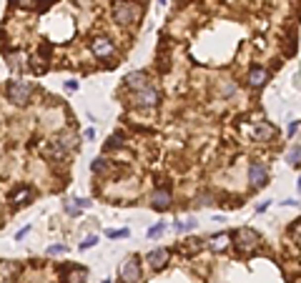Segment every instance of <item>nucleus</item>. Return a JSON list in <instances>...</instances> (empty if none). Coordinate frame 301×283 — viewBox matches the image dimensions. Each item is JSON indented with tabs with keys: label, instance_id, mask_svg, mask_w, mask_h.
<instances>
[{
	"label": "nucleus",
	"instance_id": "bb28decb",
	"mask_svg": "<svg viewBox=\"0 0 301 283\" xmlns=\"http://www.w3.org/2000/svg\"><path fill=\"white\" fill-rule=\"evenodd\" d=\"M299 193H301V178H299Z\"/></svg>",
	"mask_w": 301,
	"mask_h": 283
},
{
	"label": "nucleus",
	"instance_id": "cd10ccee",
	"mask_svg": "<svg viewBox=\"0 0 301 283\" xmlns=\"http://www.w3.org/2000/svg\"><path fill=\"white\" fill-rule=\"evenodd\" d=\"M158 3H166V0H158Z\"/></svg>",
	"mask_w": 301,
	"mask_h": 283
},
{
	"label": "nucleus",
	"instance_id": "4468645a",
	"mask_svg": "<svg viewBox=\"0 0 301 283\" xmlns=\"http://www.w3.org/2000/svg\"><path fill=\"white\" fill-rule=\"evenodd\" d=\"M73 148H75V138H73L70 133H63V136L55 138V153H58V155L65 153V150H73Z\"/></svg>",
	"mask_w": 301,
	"mask_h": 283
},
{
	"label": "nucleus",
	"instance_id": "20e7f679",
	"mask_svg": "<svg viewBox=\"0 0 301 283\" xmlns=\"http://www.w3.org/2000/svg\"><path fill=\"white\" fill-rule=\"evenodd\" d=\"M249 181L253 183V188H263L269 183V171H266V166L263 163H251V168H249Z\"/></svg>",
	"mask_w": 301,
	"mask_h": 283
},
{
	"label": "nucleus",
	"instance_id": "1a4fd4ad",
	"mask_svg": "<svg viewBox=\"0 0 301 283\" xmlns=\"http://www.w3.org/2000/svg\"><path fill=\"white\" fill-rule=\"evenodd\" d=\"M166 261H168V251L166 248H156V251L148 253V263H150V268H153V271H161L166 266Z\"/></svg>",
	"mask_w": 301,
	"mask_h": 283
},
{
	"label": "nucleus",
	"instance_id": "a211bd4d",
	"mask_svg": "<svg viewBox=\"0 0 301 283\" xmlns=\"http://www.w3.org/2000/svg\"><path fill=\"white\" fill-rule=\"evenodd\" d=\"M163 228H166L163 223H158V226H153V228H148V238H158V236L163 233Z\"/></svg>",
	"mask_w": 301,
	"mask_h": 283
},
{
	"label": "nucleus",
	"instance_id": "4be33fe9",
	"mask_svg": "<svg viewBox=\"0 0 301 283\" xmlns=\"http://www.w3.org/2000/svg\"><path fill=\"white\" fill-rule=\"evenodd\" d=\"M128 231H108V238H123Z\"/></svg>",
	"mask_w": 301,
	"mask_h": 283
},
{
	"label": "nucleus",
	"instance_id": "9d476101",
	"mask_svg": "<svg viewBox=\"0 0 301 283\" xmlns=\"http://www.w3.org/2000/svg\"><path fill=\"white\" fill-rule=\"evenodd\" d=\"M266 80H269V70H266V68H251V70H249V86L261 88Z\"/></svg>",
	"mask_w": 301,
	"mask_h": 283
},
{
	"label": "nucleus",
	"instance_id": "412c9836",
	"mask_svg": "<svg viewBox=\"0 0 301 283\" xmlns=\"http://www.w3.org/2000/svg\"><path fill=\"white\" fill-rule=\"evenodd\" d=\"M60 253H65V246H50L48 248V256H60Z\"/></svg>",
	"mask_w": 301,
	"mask_h": 283
},
{
	"label": "nucleus",
	"instance_id": "393cba45",
	"mask_svg": "<svg viewBox=\"0 0 301 283\" xmlns=\"http://www.w3.org/2000/svg\"><path fill=\"white\" fill-rule=\"evenodd\" d=\"M83 136H86V138H88V141H93V138H96V131H93V128H88V131H86V133H83Z\"/></svg>",
	"mask_w": 301,
	"mask_h": 283
},
{
	"label": "nucleus",
	"instance_id": "6ab92c4d",
	"mask_svg": "<svg viewBox=\"0 0 301 283\" xmlns=\"http://www.w3.org/2000/svg\"><path fill=\"white\" fill-rule=\"evenodd\" d=\"M289 233H291L294 238H301V218H299V221H296V223L289 228Z\"/></svg>",
	"mask_w": 301,
	"mask_h": 283
},
{
	"label": "nucleus",
	"instance_id": "2eb2a0df",
	"mask_svg": "<svg viewBox=\"0 0 301 283\" xmlns=\"http://www.w3.org/2000/svg\"><path fill=\"white\" fill-rule=\"evenodd\" d=\"M30 195H33V193H30V188H28V186H25V188H18V190L10 195V203L23 206V200H25V198H30Z\"/></svg>",
	"mask_w": 301,
	"mask_h": 283
},
{
	"label": "nucleus",
	"instance_id": "39448f33",
	"mask_svg": "<svg viewBox=\"0 0 301 283\" xmlns=\"http://www.w3.org/2000/svg\"><path fill=\"white\" fill-rule=\"evenodd\" d=\"M141 278V268H138V258H128L121 266V281L123 283H138Z\"/></svg>",
	"mask_w": 301,
	"mask_h": 283
},
{
	"label": "nucleus",
	"instance_id": "f3484780",
	"mask_svg": "<svg viewBox=\"0 0 301 283\" xmlns=\"http://www.w3.org/2000/svg\"><path fill=\"white\" fill-rule=\"evenodd\" d=\"M96 243H98V236H88V238H83L81 251H86V248H91V246H96Z\"/></svg>",
	"mask_w": 301,
	"mask_h": 283
},
{
	"label": "nucleus",
	"instance_id": "f8f14e48",
	"mask_svg": "<svg viewBox=\"0 0 301 283\" xmlns=\"http://www.w3.org/2000/svg\"><path fill=\"white\" fill-rule=\"evenodd\" d=\"M110 53H113V43H110V40L98 38L96 43H93V55H96V58H108Z\"/></svg>",
	"mask_w": 301,
	"mask_h": 283
},
{
	"label": "nucleus",
	"instance_id": "9b49d317",
	"mask_svg": "<svg viewBox=\"0 0 301 283\" xmlns=\"http://www.w3.org/2000/svg\"><path fill=\"white\" fill-rule=\"evenodd\" d=\"M256 141H269V138H274L276 136V128L271 126V123H258L256 128H253V133H251Z\"/></svg>",
	"mask_w": 301,
	"mask_h": 283
},
{
	"label": "nucleus",
	"instance_id": "ddd939ff",
	"mask_svg": "<svg viewBox=\"0 0 301 283\" xmlns=\"http://www.w3.org/2000/svg\"><path fill=\"white\" fill-rule=\"evenodd\" d=\"M229 243H231V236H229V233H216L213 238H208V248H211V251H216V253H218V251H223Z\"/></svg>",
	"mask_w": 301,
	"mask_h": 283
},
{
	"label": "nucleus",
	"instance_id": "b1692460",
	"mask_svg": "<svg viewBox=\"0 0 301 283\" xmlns=\"http://www.w3.org/2000/svg\"><path fill=\"white\" fill-rule=\"evenodd\" d=\"M103 171V160L98 158V160H93V173H100Z\"/></svg>",
	"mask_w": 301,
	"mask_h": 283
},
{
	"label": "nucleus",
	"instance_id": "aec40b11",
	"mask_svg": "<svg viewBox=\"0 0 301 283\" xmlns=\"http://www.w3.org/2000/svg\"><path fill=\"white\" fill-rule=\"evenodd\" d=\"M296 131H299V120H291V123H289V126H286V136H289V138H291V136H294V133H296Z\"/></svg>",
	"mask_w": 301,
	"mask_h": 283
},
{
	"label": "nucleus",
	"instance_id": "a878e982",
	"mask_svg": "<svg viewBox=\"0 0 301 283\" xmlns=\"http://www.w3.org/2000/svg\"><path fill=\"white\" fill-rule=\"evenodd\" d=\"M65 211H68L70 216H78V208H75V206H65Z\"/></svg>",
	"mask_w": 301,
	"mask_h": 283
},
{
	"label": "nucleus",
	"instance_id": "5701e85b",
	"mask_svg": "<svg viewBox=\"0 0 301 283\" xmlns=\"http://www.w3.org/2000/svg\"><path fill=\"white\" fill-rule=\"evenodd\" d=\"M65 91H68V93L78 91V83H75V80H68V83H65Z\"/></svg>",
	"mask_w": 301,
	"mask_h": 283
},
{
	"label": "nucleus",
	"instance_id": "f03ea898",
	"mask_svg": "<svg viewBox=\"0 0 301 283\" xmlns=\"http://www.w3.org/2000/svg\"><path fill=\"white\" fill-rule=\"evenodd\" d=\"M234 243L241 248V251H253L258 246V233L251 231V228H239L234 233Z\"/></svg>",
	"mask_w": 301,
	"mask_h": 283
},
{
	"label": "nucleus",
	"instance_id": "7ed1b4c3",
	"mask_svg": "<svg viewBox=\"0 0 301 283\" xmlns=\"http://www.w3.org/2000/svg\"><path fill=\"white\" fill-rule=\"evenodd\" d=\"M30 93H33V86L30 83H10L8 86V98L15 105H25L28 98H30Z\"/></svg>",
	"mask_w": 301,
	"mask_h": 283
},
{
	"label": "nucleus",
	"instance_id": "423d86ee",
	"mask_svg": "<svg viewBox=\"0 0 301 283\" xmlns=\"http://www.w3.org/2000/svg\"><path fill=\"white\" fill-rule=\"evenodd\" d=\"M133 103L136 105H143V108H153L156 103H158V91H153V88H143V91H138L136 95H133Z\"/></svg>",
	"mask_w": 301,
	"mask_h": 283
},
{
	"label": "nucleus",
	"instance_id": "dca6fc26",
	"mask_svg": "<svg viewBox=\"0 0 301 283\" xmlns=\"http://www.w3.org/2000/svg\"><path fill=\"white\" fill-rule=\"evenodd\" d=\"M299 158H301V148L296 145V148L289 153V163H291V166H299Z\"/></svg>",
	"mask_w": 301,
	"mask_h": 283
},
{
	"label": "nucleus",
	"instance_id": "f257e3e1",
	"mask_svg": "<svg viewBox=\"0 0 301 283\" xmlns=\"http://www.w3.org/2000/svg\"><path fill=\"white\" fill-rule=\"evenodd\" d=\"M113 18H116L118 23L128 25V23H136L141 18V10L133 5V3H126V0H118L116 5H113Z\"/></svg>",
	"mask_w": 301,
	"mask_h": 283
},
{
	"label": "nucleus",
	"instance_id": "6e6552de",
	"mask_svg": "<svg viewBox=\"0 0 301 283\" xmlns=\"http://www.w3.org/2000/svg\"><path fill=\"white\" fill-rule=\"evenodd\" d=\"M150 206H153L156 211H166L171 206V193L163 190V188L153 190V193H150Z\"/></svg>",
	"mask_w": 301,
	"mask_h": 283
},
{
	"label": "nucleus",
	"instance_id": "0eeeda50",
	"mask_svg": "<svg viewBox=\"0 0 301 283\" xmlns=\"http://www.w3.org/2000/svg\"><path fill=\"white\" fill-rule=\"evenodd\" d=\"M126 86L131 88V91H143V88H148L150 83H148V75L143 73V70H133V73H128L126 75Z\"/></svg>",
	"mask_w": 301,
	"mask_h": 283
}]
</instances>
